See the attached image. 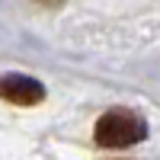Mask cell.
I'll return each instance as SVG.
<instances>
[{"mask_svg":"<svg viewBox=\"0 0 160 160\" xmlns=\"http://www.w3.org/2000/svg\"><path fill=\"white\" fill-rule=\"evenodd\" d=\"M144 138H148V122L131 109H109L106 115H99L96 128H93V141L109 151L131 148V144H138Z\"/></svg>","mask_w":160,"mask_h":160,"instance_id":"1","label":"cell"},{"mask_svg":"<svg viewBox=\"0 0 160 160\" xmlns=\"http://www.w3.org/2000/svg\"><path fill=\"white\" fill-rule=\"evenodd\" d=\"M38 3H45V7H58L61 0H38Z\"/></svg>","mask_w":160,"mask_h":160,"instance_id":"3","label":"cell"},{"mask_svg":"<svg viewBox=\"0 0 160 160\" xmlns=\"http://www.w3.org/2000/svg\"><path fill=\"white\" fill-rule=\"evenodd\" d=\"M0 99L13 106H38L45 99V87L26 74H3L0 77Z\"/></svg>","mask_w":160,"mask_h":160,"instance_id":"2","label":"cell"}]
</instances>
